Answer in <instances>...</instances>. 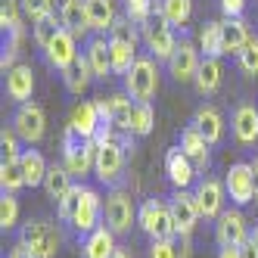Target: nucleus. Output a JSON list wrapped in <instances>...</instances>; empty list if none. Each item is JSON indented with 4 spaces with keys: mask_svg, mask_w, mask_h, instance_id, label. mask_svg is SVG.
Masks as SVG:
<instances>
[{
    "mask_svg": "<svg viewBox=\"0 0 258 258\" xmlns=\"http://www.w3.org/2000/svg\"><path fill=\"white\" fill-rule=\"evenodd\" d=\"M137 227L150 239H177L168 199H156V196L143 199L137 206Z\"/></svg>",
    "mask_w": 258,
    "mask_h": 258,
    "instance_id": "f257e3e1",
    "label": "nucleus"
},
{
    "mask_svg": "<svg viewBox=\"0 0 258 258\" xmlns=\"http://www.w3.org/2000/svg\"><path fill=\"white\" fill-rule=\"evenodd\" d=\"M59 150H62V165H66L72 174H75V180L94 171V162H97V143H94V140H87V137H81L75 127H66L62 146H59Z\"/></svg>",
    "mask_w": 258,
    "mask_h": 258,
    "instance_id": "f03ea898",
    "label": "nucleus"
},
{
    "mask_svg": "<svg viewBox=\"0 0 258 258\" xmlns=\"http://www.w3.org/2000/svg\"><path fill=\"white\" fill-rule=\"evenodd\" d=\"M103 212H106V199L94 190V187H84L81 183V196H78V206L75 212H72L69 218V230L75 233V236H87V233H94L100 224H103Z\"/></svg>",
    "mask_w": 258,
    "mask_h": 258,
    "instance_id": "7ed1b4c3",
    "label": "nucleus"
},
{
    "mask_svg": "<svg viewBox=\"0 0 258 258\" xmlns=\"http://www.w3.org/2000/svg\"><path fill=\"white\" fill-rule=\"evenodd\" d=\"M159 59H153L150 53L146 56H137V62L131 66V72L121 78L124 81V94L134 103H150L159 90Z\"/></svg>",
    "mask_w": 258,
    "mask_h": 258,
    "instance_id": "20e7f679",
    "label": "nucleus"
},
{
    "mask_svg": "<svg viewBox=\"0 0 258 258\" xmlns=\"http://www.w3.org/2000/svg\"><path fill=\"white\" fill-rule=\"evenodd\" d=\"M103 224L112 230L115 236L131 233V227L137 224V206L131 193L124 187H109L106 193V212H103Z\"/></svg>",
    "mask_w": 258,
    "mask_h": 258,
    "instance_id": "39448f33",
    "label": "nucleus"
},
{
    "mask_svg": "<svg viewBox=\"0 0 258 258\" xmlns=\"http://www.w3.org/2000/svg\"><path fill=\"white\" fill-rule=\"evenodd\" d=\"M19 243H22L34 258H56L62 236H59V230L53 227L50 221L34 218V221H28V224H22V230H19Z\"/></svg>",
    "mask_w": 258,
    "mask_h": 258,
    "instance_id": "423d86ee",
    "label": "nucleus"
},
{
    "mask_svg": "<svg viewBox=\"0 0 258 258\" xmlns=\"http://www.w3.org/2000/svg\"><path fill=\"white\" fill-rule=\"evenodd\" d=\"M124 159H127V146L121 143V134L115 140H109L97 146V162H94V174L106 187H118L121 174H124Z\"/></svg>",
    "mask_w": 258,
    "mask_h": 258,
    "instance_id": "0eeeda50",
    "label": "nucleus"
},
{
    "mask_svg": "<svg viewBox=\"0 0 258 258\" xmlns=\"http://www.w3.org/2000/svg\"><path fill=\"white\" fill-rule=\"evenodd\" d=\"M140 34H143V47H146V53H150L153 59L168 62V59L174 56V50H177V34H174V25H168L159 13H156L153 19L140 28Z\"/></svg>",
    "mask_w": 258,
    "mask_h": 258,
    "instance_id": "6e6552de",
    "label": "nucleus"
},
{
    "mask_svg": "<svg viewBox=\"0 0 258 258\" xmlns=\"http://www.w3.org/2000/svg\"><path fill=\"white\" fill-rule=\"evenodd\" d=\"M193 199H196L199 218H206V221H218V218H221V212H224V202H227V187H224V183H221L218 177L202 174V177L193 183Z\"/></svg>",
    "mask_w": 258,
    "mask_h": 258,
    "instance_id": "1a4fd4ad",
    "label": "nucleus"
},
{
    "mask_svg": "<svg viewBox=\"0 0 258 258\" xmlns=\"http://www.w3.org/2000/svg\"><path fill=\"white\" fill-rule=\"evenodd\" d=\"M10 127L16 134H19V140L22 143H28V146H34V143H41L44 140V131H47V115H44V109L38 106V103H22L19 109L13 112V118H10Z\"/></svg>",
    "mask_w": 258,
    "mask_h": 258,
    "instance_id": "9d476101",
    "label": "nucleus"
},
{
    "mask_svg": "<svg viewBox=\"0 0 258 258\" xmlns=\"http://www.w3.org/2000/svg\"><path fill=\"white\" fill-rule=\"evenodd\" d=\"M224 187H227V199L233 206H249L255 202V171H252V162H233L227 174H224Z\"/></svg>",
    "mask_w": 258,
    "mask_h": 258,
    "instance_id": "9b49d317",
    "label": "nucleus"
},
{
    "mask_svg": "<svg viewBox=\"0 0 258 258\" xmlns=\"http://www.w3.org/2000/svg\"><path fill=\"white\" fill-rule=\"evenodd\" d=\"M202 66V50L199 44H193L187 34L177 41V50H174V56L168 59V75L177 81V84H190L196 78V72Z\"/></svg>",
    "mask_w": 258,
    "mask_h": 258,
    "instance_id": "f8f14e48",
    "label": "nucleus"
},
{
    "mask_svg": "<svg viewBox=\"0 0 258 258\" xmlns=\"http://www.w3.org/2000/svg\"><path fill=\"white\" fill-rule=\"evenodd\" d=\"M165 199H168V209H171V218H174L177 236H193V230L199 224V209H196L193 190H177L174 187Z\"/></svg>",
    "mask_w": 258,
    "mask_h": 258,
    "instance_id": "ddd939ff",
    "label": "nucleus"
},
{
    "mask_svg": "<svg viewBox=\"0 0 258 258\" xmlns=\"http://www.w3.org/2000/svg\"><path fill=\"white\" fill-rule=\"evenodd\" d=\"M41 53H44L47 66L56 69L59 75H62V72H69L72 66L78 62V38H75L69 28H59V34H56V38L50 41V47L41 50Z\"/></svg>",
    "mask_w": 258,
    "mask_h": 258,
    "instance_id": "4468645a",
    "label": "nucleus"
},
{
    "mask_svg": "<svg viewBox=\"0 0 258 258\" xmlns=\"http://www.w3.org/2000/svg\"><path fill=\"white\" fill-rule=\"evenodd\" d=\"M249 236L252 233H249V224H246L243 212H239V206L224 209L221 218L215 221V239H218V246H243Z\"/></svg>",
    "mask_w": 258,
    "mask_h": 258,
    "instance_id": "2eb2a0df",
    "label": "nucleus"
},
{
    "mask_svg": "<svg viewBox=\"0 0 258 258\" xmlns=\"http://www.w3.org/2000/svg\"><path fill=\"white\" fill-rule=\"evenodd\" d=\"M165 174H168L171 187H177V190H193V183L199 180V168L180 146H171L165 153Z\"/></svg>",
    "mask_w": 258,
    "mask_h": 258,
    "instance_id": "dca6fc26",
    "label": "nucleus"
},
{
    "mask_svg": "<svg viewBox=\"0 0 258 258\" xmlns=\"http://www.w3.org/2000/svg\"><path fill=\"white\" fill-rule=\"evenodd\" d=\"M4 90H7V97H10L16 106L28 103L31 94H34V72H31V66L16 62L10 72H4Z\"/></svg>",
    "mask_w": 258,
    "mask_h": 258,
    "instance_id": "f3484780",
    "label": "nucleus"
},
{
    "mask_svg": "<svg viewBox=\"0 0 258 258\" xmlns=\"http://www.w3.org/2000/svg\"><path fill=\"white\" fill-rule=\"evenodd\" d=\"M230 131H233V140H236L239 146H255V143H258V106L239 103V106L233 109Z\"/></svg>",
    "mask_w": 258,
    "mask_h": 258,
    "instance_id": "a211bd4d",
    "label": "nucleus"
},
{
    "mask_svg": "<svg viewBox=\"0 0 258 258\" xmlns=\"http://www.w3.org/2000/svg\"><path fill=\"white\" fill-rule=\"evenodd\" d=\"M84 56L90 62V72H94V81L112 78V53H109V38H106V34H94V38H87Z\"/></svg>",
    "mask_w": 258,
    "mask_h": 258,
    "instance_id": "6ab92c4d",
    "label": "nucleus"
},
{
    "mask_svg": "<svg viewBox=\"0 0 258 258\" xmlns=\"http://www.w3.org/2000/svg\"><path fill=\"white\" fill-rule=\"evenodd\" d=\"M177 146L193 159V165H196L199 171H206V168H209V162H212V150H209V146H212V143L202 137V131H199L193 121L180 131V143H177Z\"/></svg>",
    "mask_w": 258,
    "mask_h": 258,
    "instance_id": "aec40b11",
    "label": "nucleus"
},
{
    "mask_svg": "<svg viewBox=\"0 0 258 258\" xmlns=\"http://www.w3.org/2000/svg\"><path fill=\"white\" fill-rule=\"evenodd\" d=\"M221 81H224V66H221V59H218V56H202V66H199L196 78H193L196 94H199V97L218 94Z\"/></svg>",
    "mask_w": 258,
    "mask_h": 258,
    "instance_id": "412c9836",
    "label": "nucleus"
},
{
    "mask_svg": "<svg viewBox=\"0 0 258 258\" xmlns=\"http://www.w3.org/2000/svg\"><path fill=\"white\" fill-rule=\"evenodd\" d=\"M59 22L62 28H69L75 38H84L90 31V19H87V4L84 0H62L59 7Z\"/></svg>",
    "mask_w": 258,
    "mask_h": 258,
    "instance_id": "4be33fe9",
    "label": "nucleus"
},
{
    "mask_svg": "<svg viewBox=\"0 0 258 258\" xmlns=\"http://www.w3.org/2000/svg\"><path fill=\"white\" fill-rule=\"evenodd\" d=\"M118 246H115V233L109 230L106 224H100L94 233H87L84 236V243H81V255L84 258H109Z\"/></svg>",
    "mask_w": 258,
    "mask_h": 258,
    "instance_id": "5701e85b",
    "label": "nucleus"
},
{
    "mask_svg": "<svg viewBox=\"0 0 258 258\" xmlns=\"http://www.w3.org/2000/svg\"><path fill=\"white\" fill-rule=\"evenodd\" d=\"M87 4V19H90V31L94 34H109V28L115 25L118 13L112 0H84Z\"/></svg>",
    "mask_w": 258,
    "mask_h": 258,
    "instance_id": "b1692460",
    "label": "nucleus"
},
{
    "mask_svg": "<svg viewBox=\"0 0 258 258\" xmlns=\"http://www.w3.org/2000/svg\"><path fill=\"white\" fill-rule=\"evenodd\" d=\"M193 124L199 127L202 137H206L212 146L221 143V137H224V121H221V112H218L215 106H209V103H206V106H199L196 112H193Z\"/></svg>",
    "mask_w": 258,
    "mask_h": 258,
    "instance_id": "393cba45",
    "label": "nucleus"
},
{
    "mask_svg": "<svg viewBox=\"0 0 258 258\" xmlns=\"http://www.w3.org/2000/svg\"><path fill=\"white\" fill-rule=\"evenodd\" d=\"M69 127H75L81 137H94V131L100 127V112H97V103L87 100V103H78L72 109V118H69Z\"/></svg>",
    "mask_w": 258,
    "mask_h": 258,
    "instance_id": "a878e982",
    "label": "nucleus"
},
{
    "mask_svg": "<svg viewBox=\"0 0 258 258\" xmlns=\"http://www.w3.org/2000/svg\"><path fill=\"white\" fill-rule=\"evenodd\" d=\"M19 168H22V174H25V187H44V177H47V168L50 165L44 162V156L38 153V150H22V156H19Z\"/></svg>",
    "mask_w": 258,
    "mask_h": 258,
    "instance_id": "bb28decb",
    "label": "nucleus"
},
{
    "mask_svg": "<svg viewBox=\"0 0 258 258\" xmlns=\"http://www.w3.org/2000/svg\"><path fill=\"white\" fill-rule=\"evenodd\" d=\"M109 118L118 127V134H131V118H134V100L118 90V94L109 97Z\"/></svg>",
    "mask_w": 258,
    "mask_h": 258,
    "instance_id": "cd10ccee",
    "label": "nucleus"
},
{
    "mask_svg": "<svg viewBox=\"0 0 258 258\" xmlns=\"http://www.w3.org/2000/svg\"><path fill=\"white\" fill-rule=\"evenodd\" d=\"M72 187H75V174H72L66 165H50L47 168V177H44V190L53 202H59Z\"/></svg>",
    "mask_w": 258,
    "mask_h": 258,
    "instance_id": "c85d7f7f",
    "label": "nucleus"
},
{
    "mask_svg": "<svg viewBox=\"0 0 258 258\" xmlns=\"http://www.w3.org/2000/svg\"><path fill=\"white\" fill-rule=\"evenodd\" d=\"M62 84H66V90H69V94H84V90L90 87V84H94V72H90V62H87V56H84V53H81V56H78V62L75 66H72L69 72H62Z\"/></svg>",
    "mask_w": 258,
    "mask_h": 258,
    "instance_id": "c756f323",
    "label": "nucleus"
},
{
    "mask_svg": "<svg viewBox=\"0 0 258 258\" xmlns=\"http://www.w3.org/2000/svg\"><path fill=\"white\" fill-rule=\"evenodd\" d=\"M199 50L202 56H224V22H202L199 28Z\"/></svg>",
    "mask_w": 258,
    "mask_h": 258,
    "instance_id": "7c9ffc66",
    "label": "nucleus"
},
{
    "mask_svg": "<svg viewBox=\"0 0 258 258\" xmlns=\"http://www.w3.org/2000/svg\"><path fill=\"white\" fill-rule=\"evenodd\" d=\"M249 38H252V34L246 28L243 16H236V19H224V56H236V53L246 47Z\"/></svg>",
    "mask_w": 258,
    "mask_h": 258,
    "instance_id": "2f4dec72",
    "label": "nucleus"
},
{
    "mask_svg": "<svg viewBox=\"0 0 258 258\" xmlns=\"http://www.w3.org/2000/svg\"><path fill=\"white\" fill-rule=\"evenodd\" d=\"M159 16L168 25L180 28L190 22V16H193V0H159Z\"/></svg>",
    "mask_w": 258,
    "mask_h": 258,
    "instance_id": "473e14b6",
    "label": "nucleus"
},
{
    "mask_svg": "<svg viewBox=\"0 0 258 258\" xmlns=\"http://www.w3.org/2000/svg\"><path fill=\"white\" fill-rule=\"evenodd\" d=\"M109 53H112V75H127L131 66L137 62V47L127 41H112L109 38Z\"/></svg>",
    "mask_w": 258,
    "mask_h": 258,
    "instance_id": "72a5a7b5",
    "label": "nucleus"
},
{
    "mask_svg": "<svg viewBox=\"0 0 258 258\" xmlns=\"http://www.w3.org/2000/svg\"><path fill=\"white\" fill-rule=\"evenodd\" d=\"M25 187V174L19 168V162L4 159L0 162V193H19Z\"/></svg>",
    "mask_w": 258,
    "mask_h": 258,
    "instance_id": "f704fd0d",
    "label": "nucleus"
},
{
    "mask_svg": "<svg viewBox=\"0 0 258 258\" xmlns=\"http://www.w3.org/2000/svg\"><path fill=\"white\" fill-rule=\"evenodd\" d=\"M59 28H62V22H59V16L53 13V16H47V19H41V22L31 25V38H34V44H38L41 50H47L50 41L59 34Z\"/></svg>",
    "mask_w": 258,
    "mask_h": 258,
    "instance_id": "c9c22d12",
    "label": "nucleus"
},
{
    "mask_svg": "<svg viewBox=\"0 0 258 258\" xmlns=\"http://www.w3.org/2000/svg\"><path fill=\"white\" fill-rule=\"evenodd\" d=\"M156 124V109L153 103H134V118H131V134L134 137H146Z\"/></svg>",
    "mask_w": 258,
    "mask_h": 258,
    "instance_id": "e433bc0d",
    "label": "nucleus"
},
{
    "mask_svg": "<svg viewBox=\"0 0 258 258\" xmlns=\"http://www.w3.org/2000/svg\"><path fill=\"white\" fill-rule=\"evenodd\" d=\"M106 38H112V41H127V44H140L143 41V34H140V25H134L131 19H127V16H118L115 19V25L109 28V34Z\"/></svg>",
    "mask_w": 258,
    "mask_h": 258,
    "instance_id": "4c0bfd02",
    "label": "nucleus"
},
{
    "mask_svg": "<svg viewBox=\"0 0 258 258\" xmlns=\"http://www.w3.org/2000/svg\"><path fill=\"white\" fill-rule=\"evenodd\" d=\"M16 221H19V199H16V193H0V227L13 230Z\"/></svg>",
    "mask_w": 258,
    "mask_h": 258,
    "instance_id": "58836bf2",
    "label": "nucleus"
},
{
    "mask_svg": "<svg viewBox=\"0 0 258 258\" xmlns=\"http://www.w3.org/2000/svg\"><path fill=\"white\" fill-rule=\"evenodd\" d=\"M19 4H22V13H25V19L31 25L56 13V4H53V0H19Z\"/></svg>",
    "mask_w": 258,
    "mask_h": 258,
    "instance_id": "ea45409f",
    "label": "nucleus"
},
{
    "mask_svg": "<svg viewBox=\"0 0 258 258\" xmlns=\"http://www.w3.org/2000/svg\"><path fill=\"white\" fill-rule=\"evenodd\" d=\"M236 66L243 69L246 75H258V38L255 34L246 41V47L236 53Z\"/></svg>",
    "mask_w": 258,
    "mask_h": 258,
    "instance_id": "a19ab883",
    "label": "nucleus"
},
{
    "mask_svg": "<svg viewBox=\"0 0 258 258\" xmlns=\"http://www.w3.org/2000/svg\"><path fill=\"white\" fill-rule=\"evenodd\" d=\"M78 196H81V183H75V187H72L59 202H56V221L66 227L69 224V218H72V212H75V206H78Z\"/></svg>",
    "mask_w": 258,
    "mask_h": 258,
    "instance_id": "79ce46f5",
    "label": "nucleus"
},
{
    "mask_svg": "<svg viewBox=\"0 0 258 258\" xmlns=\"http://www.w3.org/2000/svg\"><path fill=\"white\" fill-rule=\"evenodd\" d=\"M0 150H4V159L19 162L22 150H19V134H16L13 127H4V131H0Z\"/></svg>",
    "mask_w": 258,
    "mask_h": 258,
    "instance_id": "37998d69",
    "label": "nucleus"
},
{
    "mask_svg": "<svg viewBox=\"0 0 258 258\" xmlns=\"http://www.w3.org/2000/svg\"><path fill=\"white\" fill-rule=\"evenodd\" d=\"M150 258H177V243L174 239H153Z\"/></svg>",
    "mask_w": 258,
    "mask_h": 258,
    "instance_id": "c03bdc74",
    "label": "nucleus"
},
{
    "mask_svg": "<svg viewBox=\"0 0 258 258\" xmlns=\"http://www.w3.org/2000/svg\"><path fill=\"white\" fill-rule=\"evenodd\" d=\"M221 13H224V19H236L246 13V0H221Z\"/></svg>",
    "mask_w": 258,
    "mask_h": 258,
    "instance_id": "a18cd8bd",
    "label": "nucleus"
},
{
    "mask_svg": "<svg viewBox=\"0 0 258 258\" xmlns=\"http://www.w3.org/2000/svg\"><path fill=\"white\" fill-rule=\"evenodd\" d=\"M218 258H243V252H239V246H221Z\"/></svg>",
    "mask_w": 258,
    "mask_h": 258,
    "instance_id": "49530a36",
    "label": "nucleus"
},
{
    "mask_svg": "<svg viewBox=\"0 0 258 258\" xmlns=\"http://www.w3.org/2000/svg\"><path fill=\"white\" fill-rule=\"evenodd\" d=\"M239 252H243V258H258V246H255V239H246V243L239 246Z\"/></svg>",
    "mask_w": 258,
    "mask_h": 258,
    "instance_id": "de8ad7c7",
    "label": "nucleus"
},
{
    "mask_svg": "<svg viewBox=\"0 0 258 258\" xmlns=\"http://www.w3.org/2000/svg\"><path fill=\"white\" fill-rule=\"evenodd\" d=\"M7 258H34V255H31V252H28L22 243H16V246L10 249V255H7Z\"/></svg>",
    "mask_w": 258,
    "mask_h": 258,
    "instance_id": "09e8293b",
    "label": "nucleus"
},
{
    "mask_svg": "<svg viewBox=\"0 0 258 258\" xmlns=\"http://www.w3.org/2000/svg\"><path fill=\"white\" fill-rule=\"evenodd\" d=\"M190 236H180V246H177V258H190Z\"/></svg>",
    "mask_w": 258,
    "mask_h": 258,
    "instance_id": "8fccbe9b",
    "label": "nucleus"
},
{
    "mask_svg": "<svg viewBox=\"0 0 258 258\" xmlns=\"http://www.w3.org/2000/svg\"><path fill=\"white\" fill-rule=\"evenodd\" d=\"M252 171H255V202H258V156L252 159Z\"/></svg>",
    "mask_w": 258,
    "mask_h": 258,
    "instance_id": "3c124183",
    "label": "nucleus"
},
{
    "mask_svg": "<svg viewBox=\"0 0 258 258\" xmlns=\"http://www.w3.org/2000/svg\"><path fill=\"white\" fill-rule=\"evenodd\" d=\"M109 258H131V252H127V249H121V246H118V249H115L112 255H109Z\"/></svg>",
    "mask_w": 258,
    "mask_h": 258,
    "instance_id": "603ef678",
    "label": "nucleus"
},
{
    "mask_svg": "<svg viewBox=\"0 0 258 258\" xmlns=\"http://www.w3.org/2000/svg\"><path fill=\"white\" fill-rule=\"evenodd\" d=\"M249 239H255V246H258V221H255V230H252V236Z\"/></svg>",
    "mask_w": 258,
    "mask_h": 258,
    "instance_id": "864d4df0",
    "label": "nucleus"
},
{
    "mask_svg": "<svg viewBox=\"0 0 258 258\" xmlns=\"http://www.w3.org/2000/svg\"><path fill=\"white\" fill-rule=\"evenodd\" d=\"M121 4H124V0H121Z\"/></svg>",
    "mask_w": 258,
    "mask_h": 258,
    "instance_id": "5fc2aeb1",
    "label": "nucleus"
}]
</instances>
